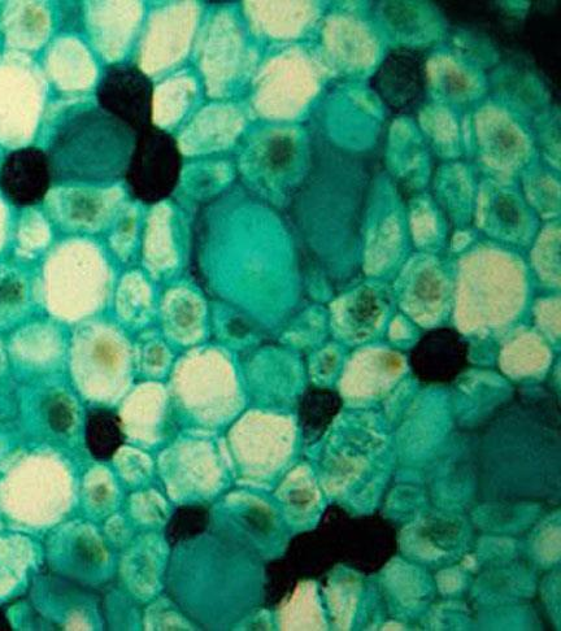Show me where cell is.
I'll return each instance as SVG.
<instances>
[{
	"mask_svg": "<svg viewBox=\"0 0 561 631\" xmlns=\"http://www.w3.org/2000/svg\"><path fill=\"white\" fill-rule=\"evenodd\" d=\"M137 133L110 113L91 108L73 113L52 137V182L108 185L125 177Z\"/></svg>",
	"mask_w": 561,
	"mask_h": 631,
	"instance_id": "cell-1",
	"label": "cell"
},
{
	"mask_svg": "<svg viewBox=\"0 0 561 631\" xmlns=\"http://www.w3.org/2000/svg\"><path fill=\"white\" fill-rule=\"evenodd\" d=\"M181 167V152L175 139L150 125L137 133L125 180L134 198L154 204L175 190Z\"/></svg>",
	"mask_w": 561,
	"mask_h": 631,
	"instance_id": "cell-2",
	"label": "cell"
},
{
	"mask_svg": "<svg viewBox=\"0 0 561 631\" xmlns=\"http://www.w3.org/2000/svg\"><path fill=\"white\" fill-rule=\"evenodd\" d=\"M100 110L110 113L138 133L151 125L152 84L136 67L115 65L98 87Z\"/></svg>",
	"mask_w": 561,
	"mask_h": 631,
	"instance_id": "cell-3",
	"label": "cell"
},
{
	"mask_svg": "<svg viewBox=\"0 0 561 631\" xmlns=\"http://www.w3.org/2000/svg\"><path fill=\"white\" fill-rule=\"evenodd\" d=\"M52 184L47 152L23 149L12 152L0 168V189L19 207L36 206L45 199Z\"/></svg>",
	"mask_w": 561,
	"mask_h": 631,
	"instance_id": "cell-4",
	"label": "cell"
},
{
	"mask_svg": "<svg viewBox=\"0 0 561 631\" xmlns=\"http://www.w3.org/2000/svg\"><path fill=\"white\" fill-rule=\"evenodd\" d=\"M426 69L420 56L410 50L393 52L374 77V89L394 110H410L423 99Z\"/></svg>",
	"mask_w": 561,
	"mask_h": 631,
	"instance_id": "cell-5",
	"label": "cell"
},
{
	"mask_svg": "<svg viewBox=\"0 0 561 631\" xmlns=\"http://www.w3.org/2000/svg\"><path fill=\"white\" fill-rule=\"evenodd\" d=\"M467 346L451 329H438L426 334L413 352L417 374L426 381H449L462 371Z\"/></svg>",
	"mask_w": 561,
	"mask_h": 631,
	"instance_id": "cell-6",
	"label": "cell"
},
{
	"mask_svg": "<svg viewBox=\"0 0 561 631\" xmlns=\"http://www.w3.org/2000/svg\"><path fill=\"white\" fill-rule=\"evenodd\" d=\"M123 442L120 422L110 412H95L88 421V443L98 458H108Z\"/></svg>",
	"mask_w": 561,
	"mask_h": 631,
	"instance_id": "cell-7",
	"label": "cell"
},
{
	"mask_svg": "<svg viewBox=\"0 0 561 631\" xmlns=\"http://www.w3.org/2000/svg\"><path fill=\"white\" fill-rule=\"evenodd\" d=\"M338 409L336 396L329 393H316L308 396L303 407V422L310 432L321 430L332 419Z\"/></svg>",
	"mask_w": 561,
	"mask_h": 631,
	"instance_id": "cell-8",
	"label": "cell"
},
{
	"mask_svg": "<svg viewBox=\"0 0 561 631\" xmlns=\"http://www.w3.org/2000/svg\"><path fill=\"white\" fill-rule=\"evenodd\" d=\"M72 202V215L81 223H91L98 216L100 199L94 195H78Z\"/></svg>",
	"mask_w": 561,
	"mask_h": 631,
	"instance_id": "cell-9",
	"label": "cell"
},
{
	"mask_svg": "<svg viewBox=\"0 0 561 631\" xmlns=\"http://www.w3.org/2000/svg\"><path fill=\"white\" fill-rule=\"evenodd\" d=\"M380 313V303L373 293H363L356 299L352 317L360 325L368 324Z\"/></svg>",
	"mask_w": 561,
	"mask_h": 631,
	"instance_id": "cell-10",
	"label": "cell"
},
{
	"mask_svg": "<svg viewBox=\"0 0 561 631\" xmlns=\"http://www.w3.org/2000/svg\"><path fill=\"white\" fill-rule=\"evenodd\" d=\"M442 80L446 91H449V94L455 95V97L469 94L473 90L471 87L472 78L462 68H447V75L442 77Z\"/></svg>",
	"mask_w": 561,
	"mask_h": 631,
	"instance_id": "cell-11",
	"label": "cell"
},
{
	"mask_svg": "<svg viewBox=\"0 0 561 631\" xmlns=\"http://www.w3.org/2000/svg\"><path fill=\"white\" fill-rule=\"evenodd\" d=\"M49 420L56 432H65L73 422L72 408L62 398L55 399L49 408Z\"/></svg>",
	"mask_w": 561,
	"mask_h": 631,
	"instance_id": "cell-12",
	"label": "cell"
},
{
	"mask_svg": "<svg viewBox=\"0 0 561 631\" xmlns=\"http://www.w3.org/2000/svg\"><path fill=\"white\" fill-rule=\"evenodd\" d=\"M23 298V286L20 282L7 280L0 284V307H10Z\"/></svg>",
	"mask_w": 561,
	"mask_h": 631,
	"instance_id": "cell-13",
	"label": "cell"
},
{
	"mask_svg": "<svg viewBox=\"0 0 561 631\" xmlns=\"http://www.w3.org/2000/svg\"><path fill=\"white\" fill-rule=\"evenodd\" d=\"M416 290L419 297L426 302L436 299L439 294L438 278L433 273H424L417 282Z\"/></svg>",
	"mask_w": 561,
	"mask_h": 631,
	"instance_id": "cell-14",
	"label": "cell"
},
{
	"mask_svg": "<svg viewBox=\"0 0 561 631\" xmlns=\"http://www.w3.org/2000/svg\"><path fill=\"white\" fill-rule=\"evenodd\" d=\"M95 355H97L98 360L106 365H112L116 361V350L110 343H99L97 350H95Z\"/></svg>",
	"mask_w": 561,
	"mask_h": 631,
	"instance_id": "cell-15",
	"label": "cell"
}]
</instances>
